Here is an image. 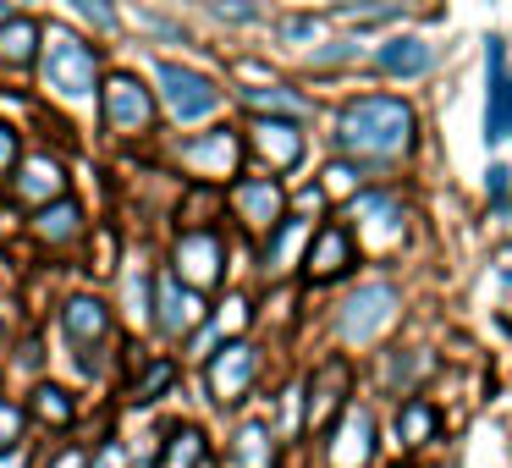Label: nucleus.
Returning <instances> with one entry per match:
<instances>
[{
    "mask_svg": "<svg viewBox=\"0 0 512 468\" xmlns=\"http://www.w3.org/2000/svg\"><path fill=\"white\" fill-rule=\"evenodd\" d=\"M17 435H23V408L17 402H0V452H12Z\"/></svg>",
    "mask_w": 512,
    "mask_h": 468,
    "instance_id": "obj_31",
    "label": "nucleus"
},
{
    "mask_svg": "<svg viewBox=\"0 0 512 468\" xmlns=\"http://www.w3.org/2000/svg\"><path fill=\"white\" fill-rule=\"evenodd\" d=\"M303 237H309V226H303V221H287V226H281L276 243H270V254H265V259H270V270H287V259L298 254Z\"/></svg>",
    "mask_w": 512,
    "mask_h": 468,
    "instance_id": "obj_29",
    "label": "nucleus"
},
{
    "mask_svg": "<svg viewBox=\"0 0 512 468\" xmlns=\"http://www.w3.org/2000/svg\"><path fill=\"white\" fill-rule=\"evenodd\" d=\"M6 23H12V17H6V0H0V28H6Z\"/></svg>",
    "mask_w": 512,
    "mask_h": 468,
    "instance_id": "obj_41",
    "label": "nucleus"
},
{
    "mask_svg": "<svg viewBox=\"0 0 512 468\" xmlns=\"http://www.w3.org/2000/svg\"><path fill=\"white\" fill-rule=\"evenodd\" d=\"M155 314H160V331H188L204 309L193 298V287H182L177 276H160L155 281Z\"/></svg>",
    "mask_w": 512,
    "mask_h": 468,
    "instance_id": "obj_15",
    "label": "nucleus"
},
{
    "mask_svg": "<svg viewBox=\"0 0 512 468\" xmlns=\"http://www.w3.org/2000/svg\"><path fill=\"white\" fill-rule=\"evenodd\" d=\"M204 468H210V463H204Z\"/></svg>",
    "mask_w": 512,
    "mask_h": 468,
    "instance_id": "obj_44",
    "label": "nucleus"
},
{
    "mask_svg": "<svg viewBox=\"0 0 512 468\" xmlns=\"http://www.w3.org/2000/svg\"><path fill=\"white\" fill-rule=\"evenodd\" d=\"M215 12H221V17H232V23H254V6H243V0H215Z\"/></svg>",
    "mask_w": 512,
    "mask_h": 468,
    "instance_id": "obj_35",
    "label": "nucleus"
},
{
    "mask_svg": "<svg viewBox=\"0 0 512 468\" xmlns=\"http://www.w3.org/2000/svg\"><path fill=\"white\" fill-rule=\"evenodd\" d=\"M248 144H254L276 171H298V160H303V138H298V127L281 122V116H259V122L248 127Z\"/></svg>",
    "mask_w": 512,
    "mask_h": 468,
    "instance_id": "obj_9",
    "label": "nucleus"
},
{
    "mask_svg": "<svg viewBox=\"0 0 512 468\" xmlns=\"http://www.w3.org/2000/svg\"><path fill=\"white\" fill-rule=\"evenodd\" d=\"M314 34H320L314 17H287V23H281V39H287V45H303V39H314Z\"/></svg>",
    "mask_w": 512,
    "mask_h": 468,
    "instance_id": "obj_33",
    "label": "nucleus"
},
{
    "mask_svg": "<svg viewBox=\"0 0 512 468\" xmlns=\"http://www.w3.org/2000/svg\"><path fill=\"white\" fill-rule=\"evenodd\" d=\"M67 182H61V166L50 155H28L23 166H17V199H28V204H56V199H67Z\"/></svg>",
    "mask_w": 512,
    "mask_h": 468,
    "instance_id": "obj_14",
    "label": "nucleus"
},
{
    "mask_svg": "<svg viewBox=\"0 0 512 468\" xmlns=\"http://www.w3.org/2000/svg\"><path fill=\"white\" fill-rule=\"evenodd\" d=\"M342 12H364V6H375V0H336Z\"/></svg>",
    "mask_w": 512,
    "mask_h": 468,
    "instance_id": "obj_40",
    "label": "nucleus"
},
{
    "mask_svg": "<svg viewBox=\"0 0 512 468\" xmlns=\"http://www.w3.org/2000/svg\"><path fill=\"white\" fill-rule=\"evenodd\" d=\"M232 204H237V215H243L254 232H265V226L281 221V188H276V182H265V177H243L232 188Z\"/></svg>",
    "mask_w": 512,
    "mask_h": 468,
    "instance_id": "obj_11",
    "label": "nucleus"
},
{
    "mask_svg": "<svg viewBox=\"0 0 512 468\" xmlns=\"http://www.w3.org/2000/svg\"><path fill=\"white\" fill-rule=\"evenodd\" d=\"M391 325H397V292H391L386 281L358 287L353 298L342 303V314H336V336H342V342H375Z\"/></svg>",
    "mask_w": 512,
    "mask_h": 468,
    "instance_id": "obj_3",
    "label": "nucleus"
},
{
    "mask_svg": "<svg viewBox=\"0 0 512 468\" xmlns=\"http://www.w3.org/2000/svg\"><path fill=\"white\" fill-rule=\"evenodd\" d=\"M210 391H215V402H237L248 391V380L259 375V353L248 342H226L221 353H210Z\"/></svg>",
    "mask_w": 512,
    "mask_h": 468,
    "instance_id": "obj_7",
    "label": "nucleus"
},
{
    "mask_svg": "<svg viewBox=\"0 0 512 468\" xmlns=\"http://www.w3.org/2000/svg\"><path fill=\"white\" fill-rule=\"evenodd\" d=\"M353 215H358V226H364L369 232V243H391V237H397V199H391V193H364V199L353 204Z\"/></svg>",
    "mask_w": 512,
    "mask_h": 468,
    "instance_id": "obj_18",
    "label": "nucleus"
},
{
    "mask_svg": "<svg viewBox=\"0 0 512 468\" xmlns=\"http://www.w3.org/2000/svg\"><path fill=\"white\" fill-rule=\"evenodd\" d=\"M61 331L78 347H100L105 331H111V309H105L100 298H72L67 309H61Z\"/></svg>",
    "mask_w": 512,
    "mask_h": 468,
    "instance_id": "obj_13",
    "label": "nucleus"
},
{
    "mask_svg": "<svg viewBox=\"0 0 512 468\" xmlns=\"http://www.w3.org/2000/svg\"><path fill=\"white\" fill-rule=\"evenodd\" d=\"M358 188H364V166H353V160H336V166H325L320 193H331V199H358Z\"/></svg>",
    "mask_w": 512,
    "mask_h": 468,
    "instance_id": "obj_25",
    "label": "nucleus"
},
{
    "mask_svg": "<svg viewBox=\"0 0 512 468\" xmlns=\"http://www.w3.org/2000/svg\"><path fill=\"white\" fill-rule=\"evenodd\" d=\"M243 320H248V303H243V298H226L221 314H215V331L237 336V331H243Z\"/></svg>",
    "mask_w": 512,
    "mask_h": 468,
    "instance_id": "obj_32",
    "label": "nucleus"
},
{
    "mask_svg": "<svg viewBox=\"0 0 512 468\" xmlns=\"http://www.w3.org/2000/svg\"><path fill=\"white\" fill-rule=\"evenodd\" d=\"M303 391H309V430H320V424L331 419V408H342V397H347V364L342 358L320 364L314 386H303Z\"/></svg>",
    "mask_w": 512,
    "mask_h": 468,
    "instance_id": "obj_16",
    "label": "nucleus"
},
{
    "mask_svg": "<svg viewBox=\"0 0 512 468\" xmlns=\"http://www.w3.org/2000/svg\"><path fill=\"white\" fill-rule=\"evenodd\" d=\"M171 380H177V369L166 364V358H155V364L138 375V386H133V402H155L160 391H171Z\"/></svg>",
    "mask_w": 512,
    "mask_h": 468,
    "instance_id": "obj_26",
    "label": "nucleus"
},
{
    "mask_svg": "<svg viewBox=\"0 0 512 468\" xmlns=\"http://www.w3.org/2000/svg\"><path fill=\"white\" fill-rule=\"evenodd\" d=\"M0 468H28V457L12 446V452H0Z\"/></svg>",
    "mask_w": 512,
    "mask_h": 468,
    "instance_id": "obj_39",
    "label": "nucleus"
},
{
    "mask_svg": "<svg viewBox=\"0 0 512 468\" xmlns=\"http://www.w3.org/2000/svg\"><path fill=\"white\" fill-rule=\"evenodd\" d=\"M204 463H210V446H204V435L193 424L171 430V441L160 446V468H204Z\"/></svg>",
    "mask_w": 512,
    "mask_h": 468,
    "instance_id": "obj_20",
    "label": "nucleus"
},
{
    "mask_svg": "<svg viewBox=\"0 0 512 468\" xmlns=\"http://www.w3.org/2000/svg\"><path fill=\"white\" fill-rule=\"evenodd\" d=\"M309 281H331V276H342L347 265H353V237H347V226H325V232H314V243H309Z\"/></svg>",
    "mask_w": 512,
    "mask_h": 468,
    "instance_id": "obj_12",
    "label": "nucleus"
},
{
    "mask_svg": "<svg viewBox=\"0 0 512 468\" xmlns=\"http://www.w3.org/2000/svg\"><path fill=\"white\" fill-rule=\"evenodd\" d=\"M17 160V138H12V127H0V171Z\"/></svg>",
    "mask_w": 512,
    "mask_h": 468,
    "instance_id": "obj_36",
    "label": "nucleus"
},
{
    "mask_svg": "<svg viewBox=\"0 0 512 468\" xmlns=\"http://www.w3.org/2000/svg\"><path fill=\"white\" fill-rule=\"evenodd\" d=\"M67 468H83V463H78V457H72V463H67Z\"/></svg>",
    "mask_w": 512,
    "mask_h": 468,
    "instance_id": "obj_42",
    "label": "nucleus"
},
{
    "mask_svg": "<svg viewBox=\"0 0 512 468\" xmlns=\"http://www.w3.org/2000/svg\"><path fill=\"white\" fill-rule=\"evenodd\" d=\"M34 413H39V419H50V424H72V397L61 386H39L34 391Z\"/></svg>",
    "mask_w": 512,
    "mask_h": 468,
    "instance_id": "obj_27",
    "label": "nucleus"
},
{
    "mask_svg": "<svg viewBox=\"0 0 512 468\" xmlns=\"http://www.w3.org/2000/svg\"><path fill=\"white\" fill-rule=\"evenodd\" d=\"M336 149L347 155H375V160H391L413 144V111L391 94H364V100H347L336 111Z\"/></svg>",
    "mask_w": 512,
    "mask_h": 468,
    "instance_id": "obj_1",
    "label": "nucleus"
},
{
    "mask_svg": "<svg viewBox=\"0 0 512 468\" xmlns=\"http://www.w3.org/2000/svg\"><path fill=\"white\" fill-rule=\"evenodd\" d=\"M171 276L182 281V287L193 292H210L215 281H221V237L215 232H188L177 243V270Z\"/></svg>",
    "mask_w": 512,
    "mask_h": 468,
    "instance_id": "obj_6",
    "label": "nucleus"
},
{
    "mask_svg": "<svg viewBox=\"0 0 512 468\" xmlns=\"http://www.w3.org/2000/svg\"><path fill=\"white\" fill-rule=\"evenodd\" d=\"M215 336H221V331H215V325H204V331H199V336H193V353H199V358H204V353H210V347H215Z\"/></svg>",
    "mask_w": 512,
    "mask_h": 468,
    "instance_id": "obj_38",
    "label": "nucleus"
},
{
    "mask_svg": "<svg viewBox=\"0 0 512 468\" xmlns=\"http://www.w3.org/2000/svg\"><path fill=\"white\" fill-rule=\"evenodd\" d=\"M507 287H512V270H507Z\"/></svg>",
    "mask_w": 512,
    "mask_h": 468,
    "instance_id": "obj_43",
    "label": "nucleus"
},
{
    "mask_svg": "<svg viewBox=\"0 0 512 468\" xmlns=\"http://www.w3.org/2000/svg\"><path fill=\"white\" fill-rule=\"evenodd\" d=\"M485 61H490V105H485V138L501 144L512 138V72H507V45L490 39L485 45Z\"/></svg>",
    "mask_w": 512,
    "mask_h": 468,
    "instance_id": "obj_8",
    "label": "nucleus"
},
{
    "mask_svg": "<svg viewBox=\"0 0 512 468\" xmlns=\"http://www.w3.org/2000/svg\"><path fill=\"white\" fill-rule=\"evenodd\" d=\"M39 50V23H28V17H12V23L0 28V61L6 67H28Z\"/></svg>",
    "mask_w": 512,
    "mask_h": 468,
    "instance_id": "obj_22",
    "label": "nucleus"
},
{
    "mask_svg": "<svg viewBox=\"0 0 512 468\" xmlns=\"http://www.w3.org/2000/svg\"><path fill=\"white\" fill-rule=\"evenodd\" d=\"M375 67L386 72V78H419V72L430 67V45H424V39H391V45H380Z\"/></svg>",
    "mask_w": 512,
    "mask_h": 468,
    "instance_id": "obj_19",
    "label": "nucleus"
},
{
    "mask_svg": "<svg viewBox=\"0 0 512 468\" xmlns=\"http://www.w3.org/2000/svg\"><path fill=\"white\" fill-rule=\"evenodd\" d=\"M100 105H105V127L111 133H144L149 122H155V100H149V89L133 78V72H116V78H105L100 89Z\"/></svg>",
    "mask_w": 512,
    "mask_h": 468,
    "instance_id": "obj_5",
    "label": "nucleus"
},
{
    "mask_svg": "<svg viewBox=\"0 0 512 468\" xmlns=\"http://www.w3.org/2000/svg\"><path fill=\"white\" fill-rule=\"evenodd\" d=\"M94 468H127V452H122V446H105V452H100V463H94Z\"/></svg>",
    "mask_w": 512,
    "mask_h": 468,
    "instance_id": "obj_37",
    "label": "nucleus"
},
{
    "mask_svg": "<svg viewBox=\"0 0 512 468\" xmlns=\"http://www.w3.org/2000/svg\"><path fill=\"white\" fill-rule=\"evenodd\" d=\"M435 430H441V413L430 408V402H402V413H397V441L402 446H424V441H435Z\"/></svg>",
    "mask_w": 512,
    "mask_h": 468,
    "instance_id": "obj_21",
    "label": "nucleus"
},
{
    "mask_svg": "<svg viewBox=\"0 0 512 468\" xmlns=\"http://www.w3.org/2000/svg\"><path fill=\"white\" fill-rule=\"evenodd\" d=\"M78 226H83L78 204H72V199H56V204H45V210H39L34 232L45 237V243H72V237H78Z\"/></svg>",
    "mask_w": 512,
    "mask_h": 468,
    "instance_id": "obj_23",
    "label": "nucleus"
},
{
    "mask_svg": "<svg viewBox=\"0 0 512 468\" xmlns=\"http://www.w3.org/2000/svg\"><path fill=\"white\" fill-rule=\"evenodd\" d=\"M188 166L193 171H204V177H232V166H237V133H204L199 144L188 149Z\"/></svg>",
    "mask_w": 512,
    "mask_h": 468,
    "instance_id": "obj_17",
    "label": "nucleus"
},
{
    "mask_svg": "<svg viewBox=\"0 0 512 468\" xmlns=\"http://www.w3.org/2000/svg\"><path fill=\"white\" fill-rule=\"evenodd\" d=\"M485 177H490V199L507 204V193H512V171H507V166H490Z\"/></svg>",
    "mask_w": 512,
    "mask_h": 468,
    "instance_id": "obj_34",
    "label": "nucleus"
},
{
    "mask_svg": "<svg viewBox=\"0 0 512 468\" xmlns=\"http://www.w3.org/2000/svg\"><path fill=\"white\" fill-rule=\"evenodd\" d=\"M248 105H254L259 116H281V122H292V116H309V100L292 89H248Z\"/></svg>",
    "mask_w": 512,
    "mask_h": 468,
    "instance_id": "obj_24",
    "label": "nucleus"
},
{
    "mask_svg": "<svg viewBox=\"0 0 512 468\" xmlns=\"http://www.w3.org/2000/svg\"><path fill=\"white\" fill-rule=\"evenodd\" d=\"M237 463L243 468H270V446H265V430H259V424L237 430Z\"/></svg>",
    "mask_w": 512,
    "mask_h": 468,
    "instance_id": "obj_28",
    "label": "nucleus"
},
{
    "mask_svg": "<svg viewBox=\"0 0 512 468\" xmlns=\"http://www.w3.org/2000/svg\"><path fill=\"white\" fill-rule=\"evenodd\" d=\"M369 452H375V419L364 408H353L347 424L331 435V468H364Z\"/></svg>",
    "mask_w": 512,
    "mask_h": 468,
    "instance_id": "obj_10",
    "label": "nucleus"
},
{
    "mask_svg": "<svg viewBox=\"0 0 512 468\" xmlns=\"http://www.w3.org/2000/svg\"><path fill=\"white\" fill-rule=\"evenodd\" d=\"M155 83H160V100L171 105L177 122H204V116H215V105H221L215 83L204 78V72H193V67H177V61H160Z\"/></svg>",
    "mask_w": 512,
    "mask_h": 468,
    "instance_id": "obj_4",
    "label": "nucleus"
},
{
    "mask_svg": "<svg viewBox=\"0 0 512 468\" xmlns=\"http://www.w3.org/2000/svg\"><path fill=\"white\" fill-rule=\"evenodd\" d=\"M67 6H72V12H83L94 28H105V34L116 28V6H111V0H67Z\"/></svg>",
    "mask_w": 512,
    "mask_h": 468,
    "instance_id": "obj_30",
    "label": "nucleus"
},
{
    "mask_svg": "<svg viewBox=\"0 0 512 468\" xmlns=\"http://www.w3.org/2000/svg\"><path fill=\"white\" fill-rule=\"evenodd\" d=\"M45 83L61 94V100H89L94 83H100V61H94V50L83 45V39L56 34L50 50H45Z\"/></svg>",
    "mask_w": 512,
    "mask_h": 468,
    "instance_id": "obj_2",
    "label": "nucleus"
}]
</instances>
